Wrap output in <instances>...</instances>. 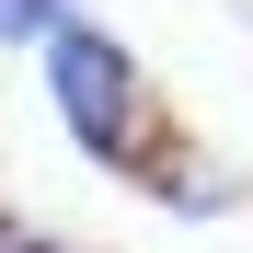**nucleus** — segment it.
Returning <instances> with one entry per match:
<instances>
[{
    "mask_svg": "<svg viewBox=\"0 0 253 253\" xmlns=\"http://www.w3.org/2000/svg\"><path fill=\"white\" fill-rule=\"evenodd\" d=\"M58 104L92 150H126V126H138V81H126V58H104L92 35H58Z\"/></svg>",
    "mask_w": 253,
    "mask_h": 253,
    "instance_id": "obj_1",
    "label": "nucleus"
}]
</instances>
